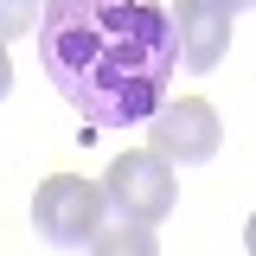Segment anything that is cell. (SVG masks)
<instances>
[{
	"instance_id": "obj_8",
	"label": "cell",
	"mask_w": 256,
	"mask_h": 256,
	"mask_svg": "<svg viewBox=\"0 0 256 256\" xmlns=\"http://www.w3.org/2000/svg\"><path fill=\"white\" fill-rule=\"evenodd\" d=\"M6 90H13V64H6V52H0V102H6Z\"/></svg>"
},
{
	"instance_id": "obj_5",
	"label": "cell",
	"mask_w": 256,
	"mask_h": 256,
	"mask_svg": "<svg viewBox=\"0 0 256 256\" xmlns=\"http://www.w3.org/2000/svg\"><path fill=\"white\" fill-rule=\"evenodd\" d=\"M173 32H180L186 70H218V58L230 52V6L224 0H173Z\"/></svg>"
},
{
	"instance_id": "obj_1",
	"label": "cell",
	"mask_w": 256,
	"mask_h": 256,
	"mask_svg": "<svg viewBox=\"0 0 256 256\" xmlns=\"http://www.w3.org/2000/svg\"><path fill=\"white\" fill-rule=\"evenodd\" d=\"M32 45L90 134L148 122L180 64V32L160 0H45Z\"/></svg>"
},
{
	"instance_id": "obj_10",
	"label": "cell",
	"mask_w": 256,
	"mask_h": 256,
	"mask_svg": "<svg viewBox=\"0 0 256 256\" xmlns=\"http://www.w3.org/2000/svg\"><path fill=\"white\" fill-rule=\"evenodd\" d=\"M224 6H230V13H244V6H256V0H224Z\"/></svg>"
},
{
	"instance_id": "obj_3",
	"label": "cell",
	"mask_w": 256,
	"mask_h": 256,
	"mask_svg": "<svg viewBox=\"0 0 256 256\" xmlns=\"http://www.w3.org/2000/svg\"><path fill=\"white\" fill-rule=\"evenodd\" d=\"M102 192H109V212L128 224H160L173 205H180V186H173V160L141 148V154H116L109 173H102Z\"/></svg>"
},
{
	"instance_id": "obj_2",
	"label": "cell",
	"mask_w": 256,
	"mask_h": 256,
	"mask_svg": "<svg viewBox=\"0 0 256 256\" xmlns=\"http://www.w3.org/2000/svg\"><path fill=\"white\" fill-rule=\"evenodd\" d=\"M109 218V192L102 180H84V173H52L45 186L32 192V230L45 237V244H58V250H90L96 230Z\"/></svg>"
},
{
	"instance_id": "obj_4",
	"label": "cell",
	"mask_w": 256,
	"mask_h": 256,
	"mask_svg": "<svg viewBox=\"0 0 256 256\" xmlns=\"http://www.w3.org/2000/svg\"><path fill=\"white\" fill-rule=\"evenodd\" d=\"M148 148L166 154L173 166H198V160H212L224 148V122L212 102H198V96H166L154 116H148Z\"/></svg>"
},
{
	"instance_id": "obj_7",
	"label": "cell",
	"mask_w": 256,
	"mask_h": 256,
	"mask_svg": "<svg viewBox=\"0 0 256 256\" xmlns=\"http://www.w3.org/2000/svg\"><path fill=\"white\" fill-rule=\"evenodd\" d=\"M38 20H45V0H0V45L38 32Z\"/></svg>"
},
{
	"instance_id": "obj_6",
	"label": "cell",
	"mask_w": 256,
	"mask_h": 256,
	"mask_svg": "<svg viewBox=\"0 0 256 256\" xmlns=\"http://www.w3.org/2000/svg\"><path fill=\"white\" fill-rule=\"evenodd\" d=\"M90 256H160V237H154V224L116 218V224H102V230H96Z\"/></svg>"
},
{
	"instance_id": "obj_9",
	"label": "cell",
	"mask_w": 256,
	"mask_h": 256,
	"mask_svg": "<svg viewBox=\"0 0 256 256\" xmlns=\"http://www.w3.org/2000/svg\"><path fill=\"white\" fill-rule=\"evenodd\" d=\"M244 250L256 256V212H250V224H244Z\"/></svg>"
}]
</instances>
